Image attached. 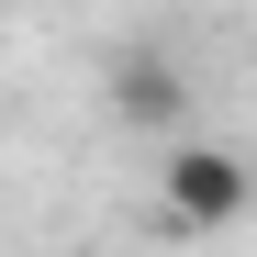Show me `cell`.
Segmentation results:
<instances>
[{"label": "cell", "instance_id": "obj_1", "mask_svg": "<svg viewBox=\"0 0 257 257\" xmlns=\"http://www.w3.org/2000/svg\"><path fill=\"white\" fill-rule=\"evenodd\" d=\"M157 201H168V224H179V235H224V224L257 212V157L212 146V135H179L168 168H157Z\"/></svg>", "mask_w": 257, "mask_h": 257}, {"label": "cell", "instance_id": "obj_2", "mask_svg": "<svg viewBox=\"0 0 257 257\" xmlns=\"http://www.w3.org/2000/svg\"><path fill=\"white\" fill-rule=\"evenodd\" d=\"M112 123L179 135V123H190V67L168 56V45H123V56H112Z\"/></svg>", "mask_w": 257, "mask_h": 257}, {"label": "cell", "instance_id": "obj_3", "mask_svg": "<svg viewBox=\"0 0 257 257\" xmlns=\"http://www.w3.org/2000/svg\"><path fill=\"white\" fill-rule=\"evenodd\" d=\"M246 224H257V212H246Z\"/></svg>", "mask_w": 257, "mask_h": 257}]
</instances>
